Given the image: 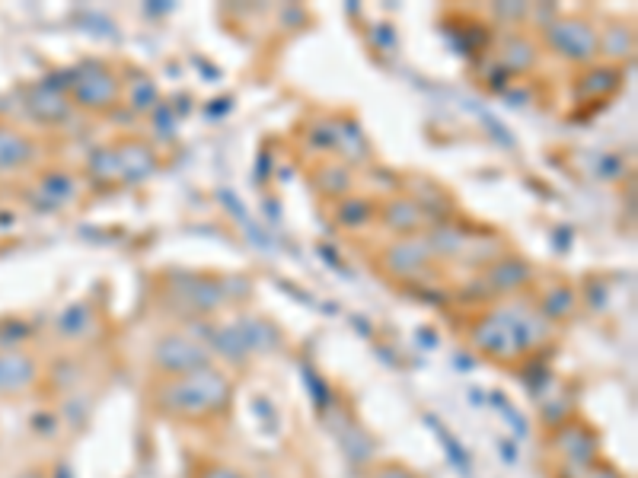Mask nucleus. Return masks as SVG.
Returning <instances> with one entry per match:
<instances>
[{
  "label": "nucleus",
  "mask_w": 638,
  "mask_h": 478,
  "mask_svg": "<svg viewBox=\"0 0 638 478\" xmlns=\"http://www.w3.org/2000/svg\"><path fill=\"white\" fill-rule=\"evenodd\" d=\"M154 412L173 421H211L217 415H227L233 405V383L224 370L201 367L182 377H166L150 392Z\"/></svg>",
  "instance_id": "f257e3e1"
},
{
  "label": "nucleus",
  "mask_w": 638,
  "mask_h": 478,
  "mask_svg": "<svg viewBox=\"0 0 638 478\" xmlns=\"http://www.w3.org/2000/svg\"><path fill=\"white\" fill-rule=\"evenodd\" d=\"M67 96H71L74 109L103 115V112L119 109V102L125 96V83L109 64L87 61V64H80L77 71H71V87H67Z\"/></svg>",
  "instance_id": "f03ea898"
},
{
  "label": "nucleus",
  "mask_w": 638,
  "mask_h": 478,
  "mask_svg": "<svg viewBox=\"0 0 638 478\" xmlns=\"http://www.w3.org/2000/svg\"><path fill=\"white\" fill-rule=\"evenodd\" d=\"M90 169L96 179H119L125 185H134V182H144L147 176H154L157 153L141 138H119L112 147L96 153Z\"/></svg>",
  "instance_id": "7ed1b4c3"
},
{
  "label": "nucleus",
  "mask_w": 638,
  "mask_h": 478,
  "mask_svg": "<svg viewBox=\"0 0 638 478\" xmlns=\"http://www.w3.org/2000/svg\"><path fill=\"white\" fill-rule=\"evenodd\" d=\"M227 300H230L227 284L221 278L179 275V278H170V284H166V306H173L176 313L189 316L192 322L211 319Z\"/></svg>",
  "instance_id": "20e7f679"
},
{
  "label": "nucleus",
  "mask_w": 638,
  "mask_h": 478,
  "mask_svg": "<svg viewBox=\"0 0 638 478\" xmlns=\"http://www.w3.org/2000/svg\"><path fill=\"white\" fill-rule=\"evenodd\" d=\"M543 42L556 51L559 58L575 61L581 67H591L600 58L597 26L581 20V16H556L543 26Z\"/></svg>",
  "instance_id": "39448f33"
},
{
  "label": "nucleus",
  "mask_w": 638,
  "mask_h": 478,
  "mask_svg": "<svg viewBox=\"0 0 638 478\" xmlns=\"http://www.w3.org/2000/svg\"><path fill=\"white\" fill-rule=\"evenodd\" d=\"M150 364L160 373V377H182V373H192L201 367H211V351L205 348V341H198L195 335L170 332L157 338L154 351H150Z\"/></svg>",
  "instance_id": "423d86ee"
},
{
  "label": "nucleus",
  "mask_w": 638,
  "mask_h": 478,
  "mask_svg": "<svg viewBox=\"0 0 638 478\" xmlns=\"http://www.w3.org/2000/svg\"><path fill=\"white\" fill-rule=\"evenodd\" d=\"M469 341H473V348L482 357H492V361H514V357H520L511 326L508 319L501 316V310L476 316L473 329H469Z\"/></svg>",
  "instance_id": "0eeeda50"
},
{
  "label": "nucleus",
  "mask_w": 638,
  "mask_h": 478,
  "mask_svg": "<svg viewBox=\"0 0 638 478\" xmlns=\"http://www.w3.org/2000/svg\"><path fill=\"white\" fill-rule=\"evenodd\" d=\"M39 357L23 348L0 351V399H20L39 383Z\"/></svg>",
  "instance_id": "6e6552de"
},
{
  "label": "nucleus",
  "mask_w": 638,
  "mask_h": 478,
  "mask_svg": "<svg viewBox=\"0 0 638 478\" xmlns=\"http://www.w3.org/2000/svg\"><path fill=\"white\" fill-rule=\"evenodd\" d=\"M434 252L428 249L425 236H399L396 243L383 249V268L390 271L393 278H415L431 265Z\"/></svg>",
  "instance_id": "1a4fd4ad"
},
{
  "label": "nucleus",
  "mask_w": 638,
  "mask_h": 478,
  "mask_svg": "<svg viewBox=\"0 0 638 478\" xmlns=\"http://www.w3.org/2000/svg\"><path fill=\"white\" fill-rule=\"evenodd\" d=\"M39 141L29 131L0 125V176L26 173L39 163Z\"/></svg>",
  "instance_id": "9d476101"
},
{
  "label": "nucleus",
  "mask_w": 638,
  "mask_h": 478,
  "mask_svg": "<svg viewBox=\"0 0 638 478\" xmlns=\"http://www.w3.org/2000/svg\"><path fill=\"white\" fill-rule=\"evenodd\" d=\"M533 278V271L524 259H517V255H505V259H492L489 268H485V287H489V294L498 297H511L517 290H524Z\"/></svg>",
  "instance_id": "9b49d317"
},
{
  "label": "nucleus",
  "mask_w": 638,
  "mask_h": 478,
  "mask_svg": "<svg viewBox=\"0 0 638 478\" xmlns=\"http://www.w3.org/2000/svg\"><path fill=\"white\" fill-rule=\"evenodd\" d=\"M380 224L396 236H422L425 230V208L412 198H390L380 204Z\"/></svg>",
  "instance_id": "f8f14e48"
},
{
  "label": "nucleus",
  "mask_w": 638,
  "mask_h": 478,
  "mask_svg": "<svg viewBox=\"0 0 638 478\" xmlns=\"http://www.w3.org/2000/svg\"><path fill=\"white\" fill-rule=\"evenodd\" d=\"M71 96H67V87H55V83H39L29 93V112L39 118L45 125H58L71 112Z\"/></svg>",
  "instance_id": "ddd939ff"
},
{
  "label": "nucleus",
  "mask_w": 638,
  "mask_h": 478,
  "mask_svg": "<svg viewBox=\"0 0 638 478\" xmlns=\"http://www.w3.org/2000/svg\"><path fill=\"white\" fill-rule=\"evenodd\" d=\"M319 195L332 201H342L351 195V169L345 160H319V166L310 173Z\"/></svg>",
  "instance_id": "4468645a"
},
{
  "label": "nucleus",
  "mask_w": 638,
  "mask_h": 478,
  "mask_svg": "<svg viewBox=\"0 0 638 478\" xmlns=\"http://www.w3.org/2000/svg\"><path fill=\"white\" fill-rule=\"evenodd\" d=\"M619 80H623V71H619L616 64H591L584 67L575 90L581 99H600V96H610L619 87Z\"/></svg>",
  "instance_id": "2eb2a0df"
},
{
  "label": "nucleus",
  "mask_w": 638,
  "mask_h": 478,
  "mask_svg": "<svg viewBox=\"0 0 638 478\" xmlns=\"http://www.w3.org/2000/svg\"><path fill=\"white\" fill-rule=\"evenodd\" d=\"M501 67H508L511 74H527L533 71V64L540 61V45H536L530 36H508L501 42V55H498Z\"/></svg>",
  "instance_id": "dca6fc26"
},
{
  "label": "nucleus",
  "mask_w": 638,
  "mask_h": 478,
  "mask_svg": "<svg viewBox=\"0 0 638 478\" xmlns=\"http://www.w3.org/2000/svg\"><path fill=\"white\" fill-rule=\"evenodd\" d=\"M380 204L374 198H361V195H348L342 201H335V224L345 230H361L377 217Z\"/></svg>",
  "instance_id": "f3484780"
},
{
  "label": "nucleus",
  "mask_w": 638,
  "mask_h": 478,
  "mask_svg": "<svg viewBox=\"0 0 638 478\" xmlns=\"http://www.w3.org/2000/svg\"><path fill=\"white\" fill-rule=\"evenodd\" d=\"M96 332V310L90 303H74L58 316V338L64 341H83Z\"/></svg>",
  "instance_id": "a211bd4d"
},
{
  "label": "nucleus",
  "mask_w": 638,
  "mask_h": 478,
  "mask_svg": "<svg viewBox=\"0 0 638 478\" xmlns=\"http://www.w3.org/2000/svg\"><path fill=\"white\" fill-rule=\"evenodd\" d=\"M536 313L543 319H568L575 313V287L572 284H552L540 306H536Z\"/></svg>",
  "instance_id": "6ab92c4d"
},
{
  "label": "nucleus",
  "mask_w": 638,
  "mask_h": 478,
  "mask_svg": "<svg viewBox=\"0 0 638 478\" xmlns=\"http://www.w3.org/2000/svg\"><path fill=\"white\" fill-rule=\"evenodd\" d=\"M600 55L610 61H623L632 55V29L626 23H610L607 29H597Z\"/></svg>",
  "instance_id": "aec40b11"
},
{
  "label": "nucleus",
  "mask_w": 638,
  "mask_h": 478,
  "mask_svg": "<svg viewBox=\"0 0 638 478\" xmlns=\"http://www.w3.org/2000/svg\"><path fill=\"white\" fill-rule=\"evenodd\" d=\"M36 185L52 204H67V201H74V195H77V182H74L71 173H64V169H48V173L39 176Z\"/></svg>",
  "instance_id": "412c9836"
},
{
  "label": "nucleus",
  "mask_w": 638,
  "mask_h": 478,
  "mask_svg": "<svg viewBox=\"0 0 638 478\" xmlns=\"http://www.w3.org/2000/svg\"><path fill=\"white\" fill-rule=\"evenodd\" d=\"M125 99L131 102V109H141V83H134V93L125 96ZM154 102H157V87L144 77V109H150Z\"/></svg>",
  "instance_id": "4be33fe9"
},
{
  "label": "nucleus",
  "mask_w": 638,
  "mask_h": 478,
  "mask_svg": "<svg viewBox=\"0 0 638 478\" xmlns=\"http://www.w3.org/2000/svg\"><path fill=\"white\" fill-rule=\"evenodd\" d=\"M371 478H418V475L399 463H386V466H377Z\"/></svg>",
  "instance_id": "5701e85b"
},
{
  "label": "nucleus",
  "mask_w": 638,
  "mask_h": 478,
  "mask_svg": "<svg viewBox=\"0 0 638 478\" xmlns=\"http://www.w3.org/2000/svg\"><path fill=\"white\" fill-rule=\"evenodd\" d=\"M587 478H623V475H619L613 466L600 463V466H591V475H587Z\"/></svg>",
  "instance_id": "b1692460"
},
{
  "label": "nucleus",
  "mask_w": 638,
  "mask_h": 478,
  "mask_svg": "<svg viewBox=\"0 0 638 478\" xmlns=\"http://www.w3.org/2000/svg\"><path fill=\"white\" fill-rule=\"evenodd\" d=\"M498 16H527V7H498Z\"/></svg>",
  "instance_id": "393cba45"
},
{
  "label": "nucleus",
  "mask_w": 638,
  "mask_h": 478,
  "mask_svg": "<svg viewBox=\"0 0 638 478\" xmlns=\"http://www.w3.org/2000/svg\"><path fill=\"white\" fill-rule=\"evenodd\" d=\"M16 478H45L39 469H26V472H20V475H16Z\"/></svg>",
  "instance_id": "a878e982"
},
{
  "label": "nucleus",
  "mask_w": 638,
  "mask_h": 478,
  "mask_svg": "<svg viewBox=\"0 0 638 478\" xmlns=\"http://www.w3.org/2000/svg\"><path fill=\"white\" fill-rule=\"evenodd\" d=\"M211 478H240V475H233L227 469H217V472H211Z\"/></svg>",
  "instance_id": "bb28decb"
}]
</instances>
